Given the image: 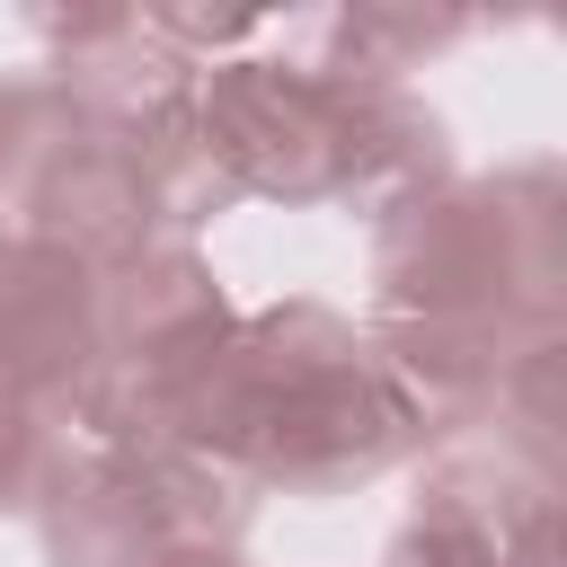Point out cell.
<instances>
[{
	"instance_id": "1",
	"label": "cell",
	"mask_w": 567,
	"mask_h": 567,
	"mask_svg": "<svg viewBox=\"0 0 567 567\" xmlns=\"http://www.w3.org/2000/svg\"><path fill=\"white\" fill-rule=\"evenodd\" d=\"M97 354V284L62 248L0 239V390H71Z\"/></svg>"
},
{
	"instance_id": "2",
	"label": "cell",
	"mask_w": 567,
	"mask_h": 567,
	"mask_svg": "<svg viewBox=\"0 0 567 567\" xmlns=\"http://www.w3.org/2000/svg\"><path fill=\"white\" fill-rule=\"evenodd\" d=\"M35 514H44L53 567H168L177 558V532H168V514H159V496H151L133 452H97L80 470H44Z\"/></svg>"
},
{
	"instance_id": "3",
	"label": "cell",
	"mask_w": 567,
	"mask_h": 567,
	"mask_svg": "<svg viewBox=\"0 0 567 567\" xmlns=\"http://www.w3.org/2000/svg\"><path fill=\"white\" fill-rule=\"evenodd\" d=\"M44 487V434L18 390H0V505H35Z\"/></svg>"
},
{
	"instance_id": "4",
	"label": "cell",
	"mask_w": 567,
	"mask_h": 567,
	"mask_svg": "<svg viewBox=\"0 0 567 567\" xmlns=\"http://www.w3.org/2000/svg\"><path fill=\"white\" fill-rule=\"evenodd\" d=\"M168 567H230V558H221V549H177Z\"/></svg>"
}]
</instances>
